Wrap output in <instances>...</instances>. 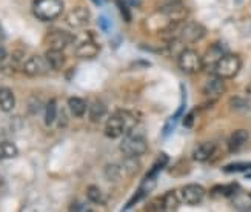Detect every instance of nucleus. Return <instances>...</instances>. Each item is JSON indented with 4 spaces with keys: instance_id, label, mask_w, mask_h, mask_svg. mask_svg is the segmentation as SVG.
Returning <instances> with one entry per match:
<instances>
[{
    "instance_id": "2eb2a0df",
    "label": "nucleus",
    "mask_w": 251,
    "mask_h": 212,
    "mask_svg": "<svg viewBox=\"0 0 251 212\" xmlns=\"http://www.w3.org/2000/svg\"><path fill=\"white\" fill-rule=\"evenodd\" d=\"M216 151V144L213 141H203L201 144L194 148L193 151V160L194 162H199V163H203V162H208L213 154Z\"/></svg>"
},
{
    "instance_id": "bb28decb",
    "label": "nucleus",
    "mask_w": 251,
    "mask_h": 212,
    "mask_svg": "<svg viewBox=\"0 0 251 212\" xmlns=\"http://www.w3.org/2000/svg\"><path fill=\"white\" fill-rule=\"evenodd\" d=\"M168 162H170V157H168L167 154H163V152H162V154L159 155V159L156 160V163L152 165V168L147 172V175H150V177H157L160 171H163V169L167 168Z\"/></svg>"
},
{
    "instance_id": "7c9ffc66",
    "label": "nucleus",
    "mask_w": 251,
    "mask_h": 212,
    "mask_svg": "<svg viewBox=\"0 0 251 212\" xmlns=\"http://www.w3.org/2000/svg\"><path fill=\"white\" fill-rule=\"evenodd\" d=\"M99 26L102 28L103 32H111V29H113V20L108 16L103 14V16L99 17Z\"/></svg>"
},
{
    "instance_id": "4468645a",
    "label": "nucleus",
    "mask_w": 251,
    "mask_h": 212,
    "mask_svg": "<svg viewBox=\"0 0 251 212\" xmlns=\"http://www.w3.org/2000/svg\"><path fill=\"white\" fill-rule=\"evenodd\" d=\"M231 206L236 211H242V212H248L251 211V192L242 191L241 188L230 197Z\"/></svg>"
},
{
    "instance_id": "39448f33",
    "label": "nucleus",
    "mask_w": 251,
    "mask_h": 212,
    "mask_svg": "<svg viewBox=\"0 0 251 212\" xmlns=\"http://www.w3.org/2000/svg\"><path fill=\"white\" fill-rule=\"evenodd\" d=\"M177 65L185 74H198L203 70V62L198 51L185 48L177 55Z\"/></svg>"
},
{
    "instance_id": "ddd939ff",
    "label": "nucleus",
    "mask_w": 251,
    "mask_h": 212,
    "mask_svg": "<svg viewBox=\"0 0 251 212\" xmlns=\"http://www.w3.org/2000/svg\"><path fill=\"white\" fill-rule=\"evenodd\" d=\"M100 52V47L97 45L93 39L82 42L77 48H75V57L82 59V60H91L94 57H97Z\"/></svg>"
},
{
    "instance_id": "a878e982",
    "label": "nucleus",
    "mask_w": 251,
    "mask_h": 212,
    "mask_svg": "<svg viewBox=\"0 0 251 212\" xmlns=\"http://www.w3.org/2000/svg\"><path fill=\"white\" fill-rule=\"evenodd\" d=\"M86 197H88L90 202L96 203V205H103L105 203V194L102 192V189L99 186H88L86 189Z\"/></svg>"
},
{
    "instance_id": "f03ea898",
    "label": "nucleus",
    "mask_w": 251,
    "mask_h": 212,
    "mask_svg": "<svg viewBox=\"0 0 251 212\" xmlns=\"http://www.w3.org/2000/svg\"><path fill=\"white\" fill-rule=\"evenodd\" d=\"M119 149L126 159H137L148 151V141L144 136H140L134 131H129L122 137Z\"/></svg>"
},
{
    "instance_id": "9b49d317",
    "label": "nucleus",
    "mask_w": 251,
    "mask_h": 212,
    "mask_svg": "<svg viewBox=\"0 0 251 212\" xmlns=\"http://www.w3.org/2000/svg\"><path fill=\"white\" fill-rule=\"evenodd\" d=\"M90 19H91V14H90L88 8L86 6H75L70 11L68 16H67V25L70 28H74V29H80V28H85L90 24Z\"/></svg>"
},
{
    "instance_id": "412c9836",
    "label": "nucleus",
    "mask_w": 251,
    "mask_h": 212,
    "mask_svg": "<svg viewBox=\"0 0 251 212\" xmlns=\"http://www.w3.org/2000/svg\"><path fill=\"white\" fill-rule=\"evenodd\" d=\"M88 113H90V121L93 123H99V121L103 120V117L106 116V105L100 100H94L91 103V106L88 108Z\"/></svg>"
},
{
    "instance_id": "a211bd4d",
    "label": "nucleus",
    "mask_w": 251,
    "mask_h": 212,
    "mask_svg": "<svg viewBox=\"0 0 251 212\" xmlns=\"http://www.w3.org/2000/svg\"><path fill=\"white\" fill-rule=\"evenodd\" d=\"M160 202H162V211H177L182 203V198L179 191H168L167 194H163L160 197Z\"/></svg>"
},
{
    "instance_id": "423d86ee",
    "label": "nucleus",
    "mask_w": 251,
    "mask_h": 212,
    "mask_svg": "<svg viewBox=\"0 0 251 212\" xmlns=\"http://www.w3.org/2000/svg\"><path fill=\"white\" fill-rule=\"evenodd\" d=\"M206 34V28L199 24V22H188V24L179 25L177 29V39L183 43H198Z\"/></svg>"
},
{
    "instance_id": "473e14b6",
    "label": "nucleus",
    "mask_w": 251,
    "mask_h": 212,
    "mask_svg": "<svg viewBox=\"0 0 251 212\" xmlns=\"http://www.w3.org/2000/svg\"><path fill=\"white\" fill-rule=\"evenodd\" d=\"M194 111H191V113H188L187 116H185V118H183V126L185 128H193V125H194Z\"/></svg>"
},
{
    "instance_id": "c9c22d12",
    "label": "nucleus",
    "mask_w": 251,
    "mask_h": 212,
    "mask_svg": "<svg viewBox=\"0 0 251 212\" xmlns=\"http://www.w3.org/2000/svg\"><path fill=\"white\" fill-rule=\"evenodd\" d=\"M245 97L251 102V82H250V83L247 85V88H245Z\"/></svg>"
},
{
    "instance_id": "0eeeda50",
    "label": "nucleus",
    "mask_w": 251,
    "mask_h": 212,
    "mask_svg": "<svg viewBox=\"0 0 251 212\" xmlns=\"http://www.w3.org/2000/svg\"><path fill=\"white\" fill-rule=\"evenodd\" d=\"M74 42V36L65 29H52L45 36V47L48 49L63 51Z\"/></svg>"
},
{
    "instance_id": "f257e3e1",
    "label": "nucleus",
    "mask_w": 251,
    "mask_h": 212,
    "mask_svg": "<svg viewBox=\"0 0 251 212\" xmlns=\"http://www.w3.org/2000/svg\"><path fill=\"white\" fill-rule=\"evenodd\" d=\"M137 126V118L136 116L126 109L116 111L114 114L108 117L106 123H105V136L108 139H121L129 131H134Z\"/></svg>"
},
{
    "instance_id": "b1692460",
    "label": "nucleus",
    "mask_w": 251,
    "mask_h": 212,
    "mask_svg": "<svg viewBox=\"0 0 251 212\" xmlns=\"http://www.w3.org/2000/svg\"><path fill=\"white\" fill-rule=\"evenodd\" d=\"M230 108L236 113H248L251 109V102L247 98V97H239V95H234L230 98Z\"/></svg>"
},
{
    "instance_id": "f704fd0d",
    "label": "nucleus",
    "mask_w": 251,
    "mask_h": 212,
    "mask_svg": "<svg viewBox=\"0 0 251 212\" xmlns=\"http://www.w3.org/2000/svg\"><path fill=\"white\" fill-rule=\"evenodd\" d=\"M125 2L131 6V8H137L142 5V0H125Z\"/></svg>"
},
{
    "instance_id": "9d476101",
    "label": "nucleus",
    "mask_w": 251,
    "mask_h": 212,
    "mask_svg": "<svg viewBox=\"0 0 251 212\" xmlns=\"http://www.w3.org/2000/svg\"><path fill=\"white\" fill-rule=\"evenodd\" d=\"M180 198H182V202L183 203H187L190 206H198L202 203V200L205 198L206 195V191H205V188L201 186V185H187V186H183L180 191Z\"/></svg>"
},
{
    "instance_id": "1a4fd4ad",
    "label": "nucleus",
    "mask_w": 251,
    "mask_h": 212,
    "mask_svg": "<svg viewBox=\"0 0 251 212\" xmlns=\"http://www.w3.org/2000/svg\"><path fill=\"white\" fill-rule=\"evenodd\" d=\"M51 68L45 59V55H32V57L26 59L24 63V72L28 77H39V75H45L50 72Z\"/></svg>"
},
{
    "instance_id": "5701e85b",
    "label": "nucleus",
    "mask_w": 251,
    "mask_h": 212,
    "mask_svg": "<svg viewBox=\"0 0 251 212\" xmlns=\"http://www.w3.org/2000/svg\"><path fill=\"white\" fill-rule=\"evenodd\" d=\"M19 155V149L13 141H0V160H11Z\"/></svg>"
},
{
    "instance_id": "58836bf2",
    "label": "nucleus",
    "mask_w": 251,
    "mask_h": 212,
    "mask_svg": "<svg viewBox=\"0 0 251 212\" xmlns=\"http://www.w3.org/2000/svg\"><path fill=\"white\" fill-rule=\"evenodd\" d=\"M247 177H248V178H251V174H250V175H247Z\"/></svg>"
},
{
    "instance_id": "aec40b11",
    "label": "nucleus",
    "mask_w": 251,
    "mask_h": 212,
    "mask_svg": "<svg viewBox=\"0 0 251 212\" xmlns=\"http://www.w3.org/2000/svg\"><path fill=\"white\" fill-rule=\"evenodd\" d=\"M14 106H16L14 93L11 91L9 88L2 86L0 88V109H2L3 113H11V111L14 109Z\"/></svg>"
},
{
    "instance_id": "dca6fc26",
    "label": "nucleus",
    "mask_w": 251,
    "mask_h": 212,
    "mask_svg": "<svg viewBox=\"0 0 251 212\" xmlns=\"http://www.w3.org/2000/svg\"><path fill=\"white\" fill-rule=\"evenodd\" d=\"M250 139V132L247 129H236L231 132L230 139H228V151L230 152H237L241 151V148Z\"/></svg>"
},
{
    "instance_id": "c85d7f7f",
    "label": "nucleus",
    "mask_w": 251,
    "mask_h": 212,
    "mask_svg": "<svg viewBox=\"0 0 251 212\" xmlns=\"http://www.w3.org/2000/svg\"><path fill=\"white\" fill-rule=\"evenodd\" d=\"M121 174H122V168L119 165H108L105 168V175L110 182H117L121 180Z\"/></svg>"
},
{
    "instance_id": "c756f323",
    "label": "nucleus",
    "mask_w": 251,
    "mask_h": 212,
    "mask_svg": "<svg viewBox=\"0 0 251 212\" xmlns=\"http://www.w3.org/2000/svg\"><path fill=\"white\" fill-rule=\"evenodd\" d=\"M116 3H117V8L121 11L124 20L126 24H129V22L133 20V16H131V6L125 2V0H116Z\"/></svg>"
},
{
    "instance_id": "72a5a7b5",
    "label": "nucleus",
    "mask_w": 251,
    "mask_h": 212,
    "mask_svg": "<svg viewBox=\"0 0 251 212\" xmlns=\"http://www.w3.org/2000/svg\"><path fill=\"white\" fill-rule=\"evenodd\" d=\"M70 211H83V212H90L91 209L86 206V205H83V203H73L71 206H70Z\"/></svg>"
},
{
    "instance_id": "cd10ccee",
    "label": "nucleus",
    "mask_w": 251,
    "mask_h": 212,
    "mask_svg": "<svg viewBox=\"0 0 251 212\" xmlns=\"http://www.w3.org/2000/svg\"><path fill=\"white\" fill-rule=\"evenodd\" d=\"M224 172L233 174V172H247L251 171V162H234L230 165H225L222 168Z\"/></svg>"
},
{
    "instance_id": "6e6552de",
    "label": "nucleus",
    "mask_w": 251,
    "mask_h": 212,
    "mask_svg": "<svg viewBox=\"0 0 251 212\" xmlns=\"http://www.w3.org/2000/svg\"><path fill=\"white\" fill-rule=\"evenodd\" d=\"M202 91H203V95L208 98L210 102H216V100H219L226 91L225 79L213 74L211 77H208V80L205 82Z\"/></svg>"
},
{
    "instance_id": "2f4dec72",
    "label": "nucleus",
    "mask_w": 251,
    "mask_h": 212,
    "mask_svg": "<svg viewBox=\"0 0 251 212\" xmlns=\"http://www.w3.org/2000/svg\"><path fill=\"white\" fill-rule=\"evenodd\" d=\"M8 52H6V49L3 48V47H0V71L2 70H5V63L8 62Z\"/></svg>"
},
{
    "instance_id": "f3484780",
    "label": "nucleus",
    "mask_w": 251,
    "mask_h": 212,
    "mask_svg": "<svg viewBox=\"0 0 251 212\" xmlns=\"http://www.w3.org/2000/svg\"><path fill=\"white\" fill-rule=\"evenodd\" d=\"M45 59L50 65L51 71H60L65 66V62H67L63 51H59V49H47Z\"/></svg>"
},
{
    "instance_id": "4be33fe9",
    "label": "nucleus",
    "mask_w": 251,
    "mask_h": 212,
    "mask_svg": "<svg viewBox=\"0 0 251 212\" xmlns=\"http://www.w3.org/2000/svg\"><path fill=\"white\" fill-rule=\"evenodd\" d=\"M57 114H59V109H57L56 98L48 100V103L45 105V113H43V120H45V125L51 126L54 121L57 120Z\"/></svg>"
},
{
    "instance_id": "4c0bfd02",
    "label": "nucleus",
    "mask_w": 251,
    "mask_h": 212,
    "mask_svg": "<svg viewBox=\"0 0 251 212\" xmlns=\"http://www.w3.org/2000/svg\"><path fill=\"white\" fill-rule=\"evenodd\" d=\"M2 185H3V177L0 175V186H2Z\"/></svg>"
},
{
    "instance_id": "393cba45",
    "label": "nucleus",
    "mask_w": 251,
    "mask_h": 212,
    "mask_svg": "<svg viewBox=\"0 0 251 212\" xmlns=\"http://www.w3.org/2000/svg\"><path fill=\"white\" fill-rule=\"evenodd\" d=\"M241 188L237 183H231V185H226V186H214L211 189V197H226V198H230L237 189Z\"/></svg>"
},
{
    "instance_id": "20e7f679",
    "label": "nucleus",
    "mask_w": 251,
    "mask_h": 212,
    "mask_svg": "<svg viewBox=\"0 0 251 212\" xmlns=\"http://www.w3.org/2000/svg\"><path fill=\"white\" fill-rule=\"evenodd\" d=\"M242 68V59L239 57L237 54L233 52H226L222 55V59L216 63L213 74L222 77V79H234Z\"/></svg>"
},
{
    "instance_id": "e433bc0d",
    "label": "nucleus",
    "mask_w": 251,
    "mask_h": 212,
    "mask_svg": "<svg viewBox=\"0 0 251 212\" xmlns=\"http://www.w3.org/2000/svg\"><path fill=\"white\" fill-rule=\"evenodd\" d=\"M91 2L94 3V5H97V6H102L103 3H106L108 0H91Z\"/></svg>"
},
{
    "instance_id": "f8f14e48",
    "label": "nucleus",
    "mask_w": 251,
    "mask_h": 212,
    "mask_svg": "<svg viewBox=\"0 0 251 212\" xmlns=\"http://www.w3.org/2000/svg\"><path fill=\"white\" fill-rule=\"evenodd\" d=\"M226 54V49L222 43H213L208 47V49H206L205 55L202 57V62H203V70L206 71H211L214 70L216 63L219 62L222 59V55Z\"/></svg>"
},
{
    "instance_id": "7ed1b4c3",
    "label": "nucleus",
    "mask_w": 251,
    "mask_h": 212,
    "mask_svg": "<svg viewBox=\"0 0 251 212\" xmlns=\"http://www.w3.org/2000/svg\"><path fill=\"white\" fill-rule=\"evenodd\" d=\"M63 13L62 0H34L32 14L42 22H54Z\"/></svg>"
},
{
    "instance_id": "6ab92c4d",
    "label": "nucleus",
    "mask_w": 251,
    "mask_h": 212,
    "mask_svg": "<svg viewBox=\"0 0 251 212\" xmlns=\"http://www.w3.org/2000/svg\"><path fill=\"white\" fill-rule=\"evenodd\" d=\"M68 109L74 117L80 118L86 114V111H88V103H86L85 98L74 95L68 98Z\"/></svg>"
}]
</instances>
